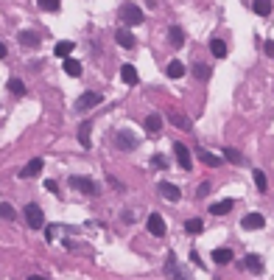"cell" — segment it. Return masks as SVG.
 <instances>
[{"label": "cell", "instance_id": "1", "mask_svg": "<svg viewBox=\"0 0 274 280\" xmlns=\"http://www.w3.org/2000/svg\"><path fill=\"white\" fill-rule=\"evenodd\" d=\"M115 146H118L120 151H135L137 146H140V138H137L135 132L123 129V132H118V135H115Z\"/></svg>", "mask_w": 274, "mask_h": 280}, {"label": "cell", "instance_id": "2", "mask_svg": "<svg viewBox=\"0 0 274 280\" xmlns=\"http://www.w3.org/2000/svg\"><path fill=\"white\" fill-rule=\"evenodd\" d=\"M26 221H28V227L31 230H42L45 227V213L39 205H28L26 208Z\"/></svg>", "mask_w": 274, "mask_h": 280}, {"label": "cell", "instance_id": "3", "mask_svg": "<svg viewBox=\"0 0 274 280\" xmlns=\"http://www.w3.org/2000/svg\"><path fill=\"white\" fill-rule=\"evenodd\" d=\"M70 185H73L76 191L87 193V196H98V185H95L90 176H70Z\"/></svg>", "mask_w": 274, "mask_h": 280}, {"label": "cell", "instance_id": "4", "mask_svg": "<svg viewBox=\"0 0 274 280\" xmlns=\"http://www.w3.org/2000/svg\"><path fill=\"white\" fill-rule=\"evenodd\" d=\"M120 17L126 26H137V23H143V11L137 9L135 3H126V6H120Z\"/></svg>", "mask_w": 274, "mask_h": 280}, {"label": "cell", "instance_id": "5", "mask_svg": "<svg viewBox=\"0 0 274 280\" xmlns=\"http://www.w3.org/2000/svg\"><path fill=\"white\" fill-rule=\"evenodd\" d=\"M98 104H101V96H98V93H81L78 101H76V109L84 112V109H93V106H98Z\"/></svg>", "mask_w": 274, "mask_h": 280}, {"label": "cell", "instance_id": "6", "mask_svg": "<svg viewBox=\"0 0 274 280\" xmlns=\"http://www.w3.org/2000/svg\"><path fill=\"white\" fill-rule=\"evenodd\" d=\"M148 233L157 236V238H163L165 233H168V230H165V219H163V216H157V213L148 216Z\"/></svg>", "mask_w": 274, "mask_h": 280}, {"label": "cell", "instance_id": "7", "mask_svg": "<svg viewBox=\"0 0 274 280\" xmlns=\"http://www.w3.org/2000/svg\"><path fill=\"white\" fill-rule=\"evenodd\" d=\"M243 230H263L266 227V219L260 216V213H249V216H243Z\"/></svg>", "mask_w": 274, "mask_h": 280}, {"label": "cell", "instance_id": "8", "mask_svg": "<svg viewBox=\"0 0 274 280\" xmlns=\"http://www.w3.org/2000/svg\"><path fill=\"white\" fill-rule=\"evenodd\" d=\"M173 154H176V160H179V166L185 168V171H190V168H193V163H190V151H188V146L176 143V146H173Z\"/></svg>", "mask_w": 274, "mask_h": 280}, {"label": "cell", "instance_id": "9", "mask_svg": "<svg viewBox=\"0 0 274 280\" xmlns=\"http://www.w3.org/2000/svg\"><path fill=\"white\" fill-rule=\"evenodd\" d=\"M160 193H163L168 202H179V199H182L179 185H171V182H160Z\"/></svg>", "mask_w": 274, "mask_h": 280}, {"label": "cell", "instance_id": "10", "mask_svg": "<svg viewBox=\"0 0 274 280\" xmlns=\"http://www.w3.org/2000/svg\"><path fill=\"white\" fill-rule=\"evenodd\" d=\"M115 42H118L120 48H135V34H132L129 28H118V31H115Z\"/></svg>", "mask_w": 274, "mask_h": 280}, {"label": "cell", "instance_id": "11", "mask_svg": "<svg viewBox=\"0 0 274 280\" xmlns=\"http://www.w3.org/2000/svg\"><path fill=\"white\" fill-rule=\"evenodd\" d=\"M90 135H93V126H90V121H84L78 126V143H81V149H90V146H93Z\"/></svg>", "mask_w": 274, "mask_h": 280}, {"label": "cell", "instance_id": "12", "mask_svg": "<svg viewBox=\"0 0 274 280\" xmlns=\"http://www.w3.org/2000/svg\"><path fill=\"white\" fill-rule=\"evenodd\" d=\"M168 42H171L173 48H182V45H185V31H182L179 26H171L168 28Z\"/></svg>", "mask_w": 274, "mask_h": 280}, {"label": "cell", "instance_id": "13", "mask_svg": "<svg viewBox=\"0 0 274 280\" xmlns=\"http://www.w3.org/2000/svg\"><path fill=\"white\" fill-rule=\"evenodd\" d=\"M120 79L126 81V84H137V81H140L137 68H135V65H123V68H120Z\"/></svg>", "mask_w": 274, "mask_h": 280}, {"label": "cell", "instance_id": "14", "mask_svg": "<svg viewBox=\"0 0 274 280\" xmlns=\"http://www.w3.org/2000/svg\"><path fill=\"white\" fill-rule=\"evenodd\" d=\"M76 51V42H70V39H62V42H56V48H53V53L59 56V59H65V56H70V53Z\"/></svg>", "mask_w": 274, "mask_h": 280}, {"label": "cell", "instance_id": "15", "mask_svg": "<svg viewBox=\"0 0 274 280\" xmlns=\"http://www.w3.org/2000/svg\"><path fill=\"white\" fill-rule=\"evenodd\" d=\"M39 171H42V160H31V163H28V166L23 168V171H20V179H28V176H36Z\"/></svg>", "mask_w": 274, "mask_h": 280}, {"label": "cell", "instance_id": "16", "mask_svg": "<svg viewBox=\"0 0 274 280\" xmlns=\"http://www.w3.org/2000/svg\"><path fill=\"white\" fill-rule=\"evenodd\" d=\"M65 73H68L70 79H78V76H81V62L65 56Z\"/></svg>", "mask_w": 274, "mask_h": 280}, {"label": "cell", "instance_id": "17", "mask_svg": "<svg viewBox=\"0 0 274 280\" xmlns=\"http://www.w3.org/2000/svg\"><path fill=\"white\" fill-rule=\"evenodd\" d=\"M232 208H235V202H232V199H224V202H215L213 208H210V213H213V216H227Z\"/></svg>", "mask_w": 274, "mask_h": 280}, {"label": "cell", "instance_id": "18", "mask_svg": "<svg viewBox=\"0 0 274 280\" xmlns=\"http://www.w3.org/2000/svg\"><path fill=\"white\" fill-rule=\"evenodd\" d=\"M240 266H243V269H249V272H255V275H260V272H263V261H260L257 255H246V261L240 263Z\"/></svg>", "mask_w": 274, "mask_h": 280}, {"label": "cell", "instance_id": "19", "mask_svg": "<svg viewBox=\"0 0 274 280\" xmlns=\"http://www.w3.org/2000/svg\"><path fill=\"white\" fill-rule=\"evenodd\" d=\"M20 45L36 48V45H39V34H36V31H20Z\"/></svg>", "mask_w": 274, "mask_h": 280}, {"label": "cell", "instance_id": "20", "mask_svg": "<svg viewBox=\"0 0 274 280\" xmlns=\"http://www.w3.org/2000/svg\"><path fill=\"white\" fill-rule=\"evenodd\" d=\"M252 9H255V14H260V17H269V14H272V0H255Z\"/></svg>", "mask_w": 274, "mask_h": 280}, {"label": "cell", "instance_id": "21", "mask_svg": "<svg viewBox=\"0 0 274 280\" xmlns=\"http://www.w3.org/2000/svg\"><path fill=\"white\" fill-rule=\"evenodd\" d=\"M213 261L215 263H232V249H227V246H218L213 252Z\"/></svg>", "mask_w": 274, "mask_h": 280}, {"label": "cell", "instance_id": "22", "mask_svg": "<svg viewBox=\"0 0 274 280\" xmlns=\"http://www.w3.org/2000/svg\"><path fill=\"white\" fill-rule=\"evenodd\" d=\"M168 76H171V79H182V76H185V65H182L179 59H173L171 65H168Z\"/></svg>", "mask_w": 274, "mask_h": 280}, {"label": "cell", "instance_id": "23", "mask_svg": "<svg viewBox=\"0 0 274 280\" xmlns=\"http://www.w3.org/2000/svg\"><path fill=\"white\" fill-rule=\"evenodd\" d=\"M199 160H202L205 166H210V168L221 166V157H215V154H210V151H199Z\"/></svg>", "mask_w": 274, "mask_h": 280}, {"label": "cell", "instance_id": "24", "mask_svg": "<svg viewBox=\"0 0 274 280\" xmlns=\"http://www.w3.org/2000/svg\"><path fill=\"white\" fill-rule=\"evenodd\" d=\"M185 230H188L190 236H199V233L205 230V221H202V219H188V221H185Z\"/></svg>", "mask_w": 274, "mask_h": 280}, {"label": "cell", "instance_id": "25", "mask_svg": "<svg viewBox=\"0 0 274 280\" xmlns=\"http://www.w3.org/2000/svg\"><path fill=\"white\" fill-rule=\"evenodd\" d=\"M163 129V118H160V115H148L146 118V132H160Z\"/></svg>", "mask_w": 274, "mask_h": 280}, {"label": "cell", "instance_id": "26", "mask_svg": "<svg viewBox=\"0 0 274 280\" xmlns=\"http://www.w3.org/2000/svg\"><path fill=\"white\" fill-rule=\"evenodd\" d=\"M210 51H213L215 59H224V56H227V45H224L221 39H213V42H210Z\"/></svg>", "mask_w": 274, "mask_h": 280}, {"label": "cell", "instance_id": "27", "mask_svg": "<svg viewBox=\"0 0 274 280\" xmlns=\"http://www.w3.org/2000/svg\"><path fill=\"white\" fill-rule=\"evenodd\" d=\"M0 219L14 221V219H17V213H14V208H11V205H6V202H0Z\"/></svg>", "mask_w": 274, "mask_h": 280}, {"label": "cell", "instance_id": "28", "mask_svg": "<svg viewBox=\"0 0 274 280\" xmlns=\"http://www.w3.org/2000/svg\"><path fill=\"white\" fill-rule=\"evenodd\" d=\"M171 123L176 126V129H182V132H188V129H190V121L185 118V115H179V112H176V115H171Z\"/></svg>", "mask_w": 274, "mask_h": 280}, {"label": "cell", "instance_id": "29", "mask_svg": "<svg viewBox=\"0 0 274 280\" xmlns=\"http://www.w3.org/2000/svg\"><path fill=\"white\" fill-rule=\"evenodd\" d=\"M224 157L230 160V163H235V166H243V154L238 149H224Z\"/></svg>", "mask_w": 274, "mask_h": 280}, {"label": "cell", "instance_id": "30", "mask_svg": "<svg viewBox=\"0 0 274 280\" xmlns=\"http://www.w3.org/2000/svg\"><path fill=\"white\" fill-rule=\"evenodd\" d=\"M36 6H39L42 11H59L62 0H36Z\"/></svg>", "mask_w": 274, "mask_h": 280}, {"label": "cell", "instance_id": "31", "mask_svg": "<svg viewBox=\"0 0 274 280\" xmlns=\"http://www.w3.org/2000/svg\"><path fill=\"white\" fill-rule=\"evenodd\" d=\"M252 176H255L257 191H260V193H266V191H269V179H266V174H263V171H255Z\"/></svg>", "mask_w": 274, "mask_h": 280}, {"label": "cell", "instance_id": "32", "mask_svg": "<svg viewBox=\"0 0 274 280\" xmlns=\"http://www.w3.org/2000/svg\"><path fill=\"white\" fill-rule=\"evenodd\" d=\"M193 73H196V79L207 81V79H210V73H213V70L207 68V65H193Z\"/></svg>", "mask_w": 274, "mask_h": 280}, {"label": "cell", "instance_id": "33", "mask_svg": "<svg viewBox=\"0 0 274 280\" xmlns=\"http://www.w3.org/2000/svg\"><path fill=\"white\" fill-rule=\"evenodd\" d=\"M9 93H14V96H26V84L20 79H11L9 81Z\"/></svg>", "mask_w": 274, "mask_h": 280}, {"label": "cell", "instance_id": "34", "mask_svg": "<svg viewBox=\"0 0 274 280\" xmlns=\"http://www.w3.org/2000/svg\"><path fill=\"white\" fill-rule=\"evenodd\" d=\"M151 166H154V168H160V171H163V168H168V160H165L163 154H154V157H151Z\"/></svg>", "mask_w": 274, "mask_h": 280}, {"label": "cell", "instance_id": "35", "mask_svg": "<svg viewBox=\"0 0 274 280\" xmlns=\"http://www.w3.org/2000/svg\"><path fill=\"white\" fill-rule=\"evenodd\" d=\"M168 272H171V278H182L179 272H176V258L173 255H168Z\"/></svg>", "mask_w": 274, "mask_h": 280}, {"label": "cell", "instance_id": "36", "mask_svg": "<svg viewBox=\"0 0 274 280\" xmlns=\"http://www.w3.org/2000/svg\"><path fill=\"white\" fill-rule=\"evenodd\" d=\"M45 188H48V193H53V196H59V185L53 182V179H45Z\"/></svg>", "mask_w": 274, "mask_h": 280}, {"label": "cell", "instance_id": "37", "mask_svg": "<svg viewBox=\"0 0 274 280\" xmlns=\"http://www.w3.org/2000/svg\"><path fill=\"white\" fill-rule=\"evenodd\" d=\"M207 193H210V182H202L196 188V196H207Z\"/></svg>", "mask_w": 274, "mask_h": 280}, {"label": "cell", "instance_id": "38", "mask_svg": "<svg viewBox=\"0 0 274 280\" xmlns=\"http://www.w3.org/2000/svg\"><path fill=\"white\" fill-rule=\"evenodd\" d=\"M263 51H266V56H269V59H272V56H274V42H272V39H266Z\"/></svg>", "mask_w": 274, "mask_h": 280}, {"label": "cell", "instance_id": "39", "mask_svg": "<svg viewBox=\"0 0 274 280\" xmlns=\"http://www.w3.org/2000/svg\"><path fill=\"white\" fill-rule=\"evenodd\" d=\"M190 263H196V266H202V258H199V252H196V249L190 252Z\"/></svg>", "mask_w": 274, "mask_h": 280}, {"label": "cell", "instance_id": "40", "mask_svg": "<svg viewBox=\"0 0 274 280\" xmlns=\"http://www.w3.org/2000/svg\"><path fill=\"white\" fill-rule=\"evenodd\" d=\"M6 53H9V51H6V45L0 42V59H6Z\"/></svg>", "mask_w": 274, "mask_h": 280}]
</instances>
